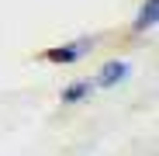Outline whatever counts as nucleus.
Listing matches in <instances>:
<instances>
[{"instance_id":"nucleus-4","label":"nucleus","mask_w":159,"mask_h":156,"mask_svg":"<svg viewBox=\"0 0 159 156\" xmlns=\"http://www.w3.org/2000/svg\"><path fill=\"white\" fill-rule=\"evenodd\" d=\"M93 90H97V87H93V80H73V83L62 90V104H76V101H87Z\"/></svg>"},{"instance_id":"nucleus-1","label":"nucleus","mask_w":159,"mask_h":156,"mask_svg":"<svg viewBox=\"0 0 159 156\" xmlns=\"http://www.w3.org/2000/svg\"><path fill=\"white\" fill-rule=\"evenodd\" d=\"M90 49H93V38H80V42H69V45H56V49H48L45 59L56 63V66H69V63H80Z\"/></svg>"},{"instance_id":"nucleus-2","label":"nucleus","mask_w":159,"mask_h":156,"mask_svg":"<svg viewBox=\"0 0 159 156\" xmlns=\"http://www.w3.org/2000/svg\"><path fill=\"white\" fill-rule=\"evenodd\" d=\"M121 80H128V63H125V59H111V63L100 66L93 87H114V83H121Z\"/></svg>"},{"instance_id":"nucleus-3","label":"nucleus","mask_w":159,"mask_h":156,"mask_svg":"<svg viewBox=\"0 0 159 156\" xmlns=\"http://www.w3.org/2000/svg\"><path fill=\"white\" fill-rule=\"evenodd\" d=\"M156 21H159V0H145V4L139 7V14H135L131 31H135V35H145V31L156 28Z\"/></svg>"}]
</instances>
